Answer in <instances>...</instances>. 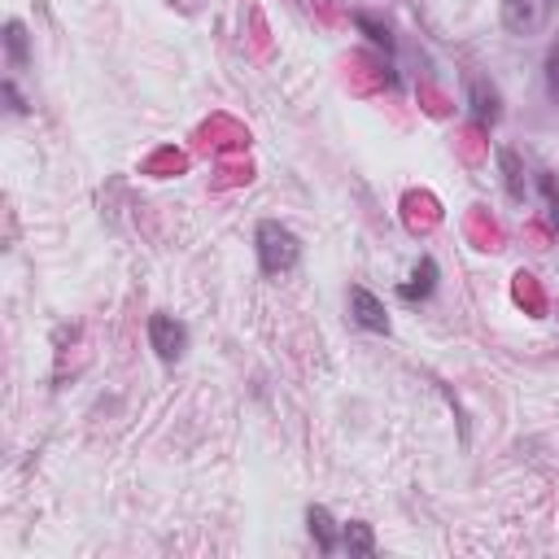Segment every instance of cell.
Masks as SVG:
<instances>
[{
  "label": "cell",
  "mask_w": 559,
  "mask_h": 559,
  "mask_svg": "<svg viewBox=\"0 0 559 559\" xmlns=\"http://www.w3.org/2000/svg\"><path fill=\"white\" fill-rule=\"evenodd\" d=\"M297 258H301V245H297V236H293L284 223H275V218L258 223V262H262L266 275L293 271Z\"/></svg>",
  "instance_id": "cell-1"
},
{
  "label": "cell",
  "mask_w": 559,
  "mask_h": 559,
  "mask_svg": "<svg viewBox=\"0 0 559 559\" xmlns=\"http://www.w3.org/2000/svg\"><path fill=\"white\" fill-rule=\"evenodd\" d=\"M498 162H502V170H507V192H511L515 201H524V197H528V179H524L520 157H515L511 148H498Z\"/></svg>",
  "instance_id": "cell-8"
},
{
  "label": "cell",
  "mask_w": 559,
  "mask_h": 559,
  "mask_svg": "<svg viewBox=\"0 0 559 559\" xmlns=\"http://www.w3.org/2000/svg\"><path fill=\"white\" fill-rule=\"evenodd\" d=\"M542 197H546V210H550V223L559 227V179H555V175H542Z\"/></svg>",
  "instance_id": "cell-11"
},
{
  "label": "cell",
  "mask_w": 559,
  "mask_h": 559,
  "mask_svg": "<svg viewBox=\"0 0 559 559\" xmlns=\"http://www.w3.org/2000/svg\"><path fill=\"white\" fill-rule=\"evenodd\" d=\"M349 314H354V323H358V328H367V332H389L384 301H380L376 293H367L362 284H354V288H349Z\"/></svg>",
  "instance_id": "cell-4"
},
{
  "label": "cell",
  "mask_w": 559,
  "mask_h": 559,
  "mask_svg": "<svg viewBox=\"0 0 559 559\" xmlns=\"http://www.w3.org/2000/svg\"><path fill=\"white\" fill-rule=\"evenodd\" d=\"M546 87H550V96L559 100V44H555L550 57H546Z\"/></svg>",
  "instance_id": "cell-13"
},
{
  "label": "cell",
  "mask_w": 559,
  "mask_h": 559,
  "mask_svg": "<svg viewBox=\"0 0 559 559\" xmlns=\"http://www.w3.org/2000/svg\"><path fill=\"white\" fill-rule=\"evenodd\" d=\"M467 87H472V114H476V122L489 127V122L498 118V92H493L485 79H472Z\"/></svg>",
  "instance_id": "cell-7"
},
{
  "label": "cell",
  "mask_w": 559,
  "mask_h": 559,
  "mask_svg": "<svg viewBox=\"0 0 559 559\" xmlns=\"http://www.w3.org/2000/svg\"><path fill=\"white\" fill-rule=\"evenodd\" d=\"M555 0H502V26L511 35H537L550 17Z\"/></svg>",
  "instance_id": "cell-2"
},
{
  "label": "cell",
  "mask_w": 559,
  "mask_h": 559,
  "mask_svg": "<svg viewBox=\"0 0 559 559\" xmlns=\"http://www.w3.org/2000/svg\"><path fill=\"white\" fill-rule=\"evenodd\" d=\"M306 524H310V537H314V546H319L323 555H332V550L341 546L336 524H332V515H328L323 507H310V511H306Z\"/></svg>",
  "instance_id": "cell-6"
},
{
  "label": "cell",
  "mask_w": 559,
  "mask_h": 559,
  "mask_svg": "<svg viewBox=\"0 0 559 559\" xmlns=\"http://www.w3.org/2000/svg\"><path fill=\"white\" fill-rule=\"evenodd\" d=\"M148 345L157 349L162 362H175V358L188 349V328H183L175 314H153V319H148Z\"/></svg>",
  "instance_id": "cell-3"
},
{
  "label": "cell",
  "mask_w": 559,
  "mask_h": 559,
  "mask_svg": "<svg viewBox=\"0 0 559 559\" xmlns=\"http://www.w3.org/2000/svg\"><path fill=\"white\" fill-rule=\"evenodd\" d=\"M354 22H358V26H362V31H367V35L376 39V44H384V52L393 48V39H389V26H380V22H371L367 13H354Z\"/></svg>",
  "instance_id": "cell-12"
},
{
  "label": "cell",
  "mask_w": 559,
  "mask_h": 559,
  "mask_svg": "<svg viewBox=\"0 0 559 559\" xmlns=\"http://www.w3.org/2000/svg\"><path fill=\"white\" fill-rule=\"evenodd\" d=\"M341 546H345L349 555H371V550H376V537H371V528H367V524H358V520H354V524H345V528H341Z\"/></svg>",
  "instance_id": "cell-9"
},
{
  "label": "cell",
  "mask_w": 559,
  "mask_h": 559,
  "mask_svg": "<svg viewBox=\"0 0 559 559\" xmlns=\"http://www.w3.org/2000/svg\"><path fill=\"white\" fill-rule=\"evenodd\" d=\"M432 284H437V262H432V258H419V266L411 271V280L397 284V297H402V301H419V297L432 293Z\"/></svg>",
  "instance_id": "cell-5"
},
{
  "label": "cell",
  "mask_w": 559,
  "mask_h": 559,
  "mask_svg": "<svg viewBox=\"0 0 559 559\" xmlns=\"http://www.w3.org/2000/svg\"><path fill=\"white\" fill-rule=\"evenodd\" d=\"M4 44H9V61L13 66H26V26L22 22H9L4 26Z\"/></svg>",
  "instance_id": "cell-10"
}]
</instances>
